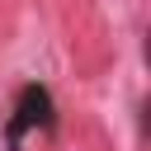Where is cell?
Listing matches in <instances>:
<instances>
[{"label": "cell", "instance_id": "cell-1", "mask_svg": "<svg viewBox=\"0 0 151 151\" xmlns=\"http://www.w3.org/2000/svg\"><path fill=\"white\" fill-rule=\"evenodd\" d=\"M28 127H52V94H47L42 85H28V90L19 94V109H14V118H9V151L24 146V132H28Z\"/></svg>", "mask_w": 151, "mask_h": 151}]
</instances>
